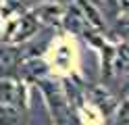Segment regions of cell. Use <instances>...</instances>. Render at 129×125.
<instances>
[{
    "label": "cell",
    "mask_w": 129,
    "mask_h": 125,
    "mask_svg": "<svg viewBox=\"0 0 129 125\" xmlns=\"http://www.w3.org/2000/svg\"><path fill=\"white\" fill-rule=\"evenodd\" d=\"M119 125H129V102H125L119 113Z\"/></svg>",
    "instance_id": "2"
},
{
    "label": "cell",
    "mask_w": 129,
    "mask_h": 125,
    "mask_svg": "<svg viewBox=\"0 0 129 125\" xmlns=\"http://www.w3.org/2000/svg\"><path fill=\"white\" fill-rule=\"evenodd\" d=\"M119 29L123 31V36H125V38L129 40V19H125L123 23H121V27H119Z\"/></svg>",
    "instance_id": "3"
},
{
    "label": "cell",
    "mask_w": 129,
    "mask_h": 125,
    "mask_svg": "<svg viewBox=\"0 0 129 125\" xmlns=\"http://www.w3.org/2000/svg\"><path fill=\"white\" fill-rule=\"evenodd\" d=\"M15 61H17V54H15L11 48H0V71L13 69Z\"/></svg>",
    "instance_id": "1"
}]
</instances>
